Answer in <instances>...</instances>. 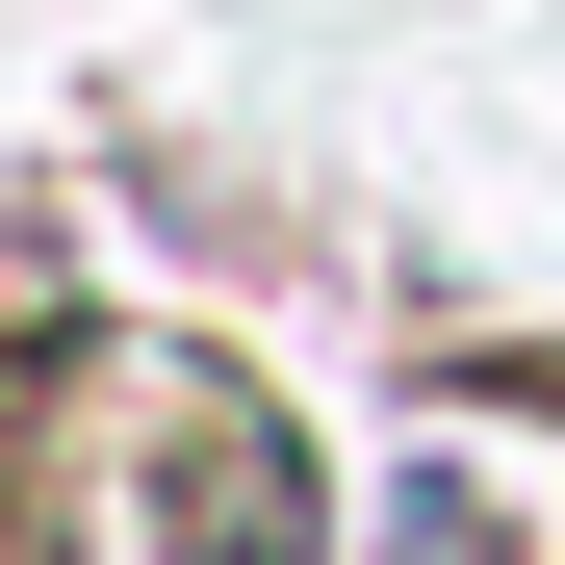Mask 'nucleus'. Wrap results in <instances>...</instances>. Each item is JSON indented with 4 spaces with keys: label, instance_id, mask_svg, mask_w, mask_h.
<instances>
[{
    "label": "nucleus",
    "instance_id": "obj_1",
    "mask_svg": "<svg viewBox=\"0 0 565 565\" xmlns=\"http://www.w3.org/2000/svg\"><path fill=\"white\" fill-rule=\"evenodd\" d=\"M129 412H154V437H129V462H154V565H309V540H334V514H309V437H282L232 360H180V386H129Z\"/></svg>",
    "mask_w": 565,
    "mask_h": 565
},
{
    "label": "nucleus",
    "instance_id": "obj_2",
    "mask_svg": "<svg viewBox=\"0 0 565 565\" xmlns=\"http://www.w3.org/2000/svg\"><path fill=\"white\" fill-rule=\"evenodd\" d=\"M386 565H514V514L462 489V462H386Z\"/></svg>",
    "mask_w": 565,
    "mask_h": 565
}]
</instances>
